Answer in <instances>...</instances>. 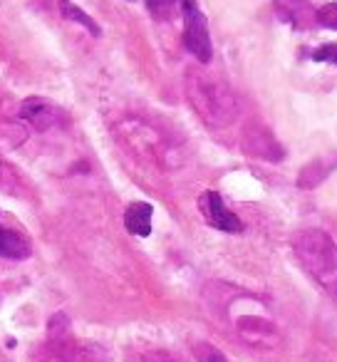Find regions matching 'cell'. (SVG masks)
Returning a JSON list of instances; mask_svg holds the SVG:
<instances>
[{
    "mask_svg": "<svg viewBox=\"0 0 337 362\" xmlns=\"http://www.w3.org/2000/svg\"><path fill=\"white\" fill-rule=\"evenodd\" d=\"M206 296L211 298V308L223 313L231 327L238 332L243 342L251 347H263L271 350L280 342V332H278L276 320L268 313L266 303L258 300L251 293H243L226 283H208Z\"/></svg>",
    "mask_w": 337,
    "mask_h": 362,
    "instance_id": "cell-1",
    "label": "cell"
},
{
    "mask_svg": "<svg viewBox=\"0 0 337 362\" xmlns=\"http://www.w3.org/2000/svg\"><path fill=\"white\" fill-rule=\"evenodd\" d=\"M187 97L196 115L206 122L208 127H223L233 124L238 117V100L233 90L216 75L203 70H191L187 75Z\"/></svg>",
    "mask_w": 337,
    "mask_h": 362,
    "instance_id": "cell-2",
    "label": "cell"
},
{
    "mask_svg": "<svg viewBox=\"0 0 337 362\" xmlns=\"http://www.w3.org/2000/svg\"><path fill=\"white\" fill-rule=\"evenodd\" d=\"M292 251L302 268L337 298V243L320 228H307L292 238Z\"/></svg>",
    "mask_w": 337,
    "mask_h": 362,
    "instance_id": "cell-3",
    "label": "cell"
},
{
    "mask_svg": "<svg viewBox=\"0 0 337 362\" xmlns=\"http://www.w3.org/2000/svg\"><path fill=\"white\" fill-rule=\"evenodd\" d=\"M117 136L139 161L151 166H166V159H169L172 149L156 134L154 127L144 124L139 119H126L122 124H117Z\"/></svg>",
    "mask_w": 337,
    "mask_h": 362,
    "instance_id": "cell-4",
    "label": "cell"
},
{
    "mask_svg": "<svg viewBox=\"0 0 337 362\" xmlns=\"http://www.w3.org/2000/svg\"><path fill=\"white\" fill-rule=\"evenodd\" d=\"M184 13V45L196 57L201 65H208L213 57L211 33H208V21L201 13L196 0H182Z\"/></svg>",
    "mask_w": 337,
    "mask_h": 362,
    "instance_id": "cell-5",
    "label": "cell"
},
{
    "mask_svg": "<svg viewBox=\"0 0 337 362\" xmlns=\"http://www.w3.org/2000/svg\"><path fill=\"white\" fill-rule=\"evenodd\" d=\"M199 211L203 214L208 226H213L216 231H223V233H241L243 231V221L233 211H228L221 194L203 192L201 197H199Z\"/></svg>",
    "mask_w": 337,
    "mask_h": 362,
    "instance_id": "cell-6",
    "label": "cell"
},
{
    "mask_svg": "<svg viewBox=\"0 0 337 362\" xmlns=\"http://www.w3.org/2000/svg\"><path fill=\"white\" fill-rule=\"evenodd\" d=\"M276 13L283 23L292 25L295 30H307L315 28V11L307 0H276Z\"/></svg>",
    "mask_w": 337,
    "mask_h": 362,
    "instance_id": "cell-7",
    "label": "cell"
},
{
    "mask_svg": "<svg viewBox=\"0 0 337 362\" xmlns=\"http://www.w3.org/2000/svg\"><path fill=\"white\" fill-rule=\"evenodd\" d=\"M20 119H25L37 132H45L57 124L60 119V110L45 100H25L20 107Z\"/></svg>",
    "mask_w": 337,
    "mask_h": 362,
    "instance_id": "cell-8",
    "label": "cell"
},
{
    "mask_svg": "<svg viewBox=\"0 0 337 362\" xmlns=\"http://www.w3.org/2000/svg\"><path fill=\"white\" fill-rule=\"evenodd\" d=\"M243 144H246V151L261 156V159H268V161L283 159V146L278 144L276 136H273L268 129H263V127H253L251 132H246Z\"/></svg>",
    "mask_w": 337,
    "mask_h": 362,
    "instance_id": "cell-9",
    "label": "cell"
},
{
    "mask_svg": "<svg viewBox=\"0 0 337 362\" xmlns=\"http://www.w3.org/2000/svg\"><path fill=\"white\" fill-rule=\"evenodd\" d=\"M151 216H154V206L146 202H134L126 206L124 211V226L134 236L146 238L151 233Z\"/></svg>",
    "mask_w": 337,
    "mask_h": 362,
    "instance_id": "cell-10",
    "label": "cell"
},
{
    "mask_svg": "<svg viewBox=\"0 0 337 362\" xmlns=\"http://www.w3.org/2000/svg\"><path fill=\"white\" fill-rule=\"evenodd\" d=\"M337 166V154L332 156H320V159L310 161V164L302 166L300 176H297V187L300 189H315L320 187L322 181L327 179V174H330L332 169Z\"/></svg>",
    "mask_w": 337,
    "mask_h": 362,
    "instance_id": "cell-11",
    "label": "cell"
},
{
    "mask_svg": "<svg viewBox=\"0 0 337 362\" xmlns=\"http://www.w3.org/2000/svg\"><path fill=\"white\" fill-rule=\"evenodd\" d=\"M0 256L3 258H28L30 256V243L18 231H11L0 223Z\"/></svg>",
    "mask_w": 337,
    "mask_h": 362,
    "instance_id": "cell-12",
    "label": "cell"
},
{
    "mask_svg": "<svg viewBox=\"0 0 337 362\" xmlns=\"http://www.w3.org/2000/svg\"><path fill=\"white\" fill-rule=\"evenodd\" d=\"M60 11H62V16L67 18V21H72V23H80L82 28H85L87 33H92L95 37H100V25H97L95 21H92L90 16H87L82 8H77V6H72L70 0H60Z\"/></svg>",
    "mask_w": 337,
    "mask_h": 362,
    "instance_id": "cell-13",
    "label": "cell"
},
{
    "mask_svg": "<svg viewBox=\"0 0 337 362\" xmlns=\"http://www.w3.org/2000/svg\"><path fill=\"white\" fill-rule=\"evenodd\" d=\"M146 8L156 21H172L179 8V0H146Z\"/></svg>",
    "mask_w": 337,
    "mask_h": 362,
    "instance_id": "cell-14",
    "label": "cell"
},
{
    "mask_svg": "<svg viewBox=\"0 0 337 362\" xmlns=\"http://www.w3.org/2000/svg\"><path fill=\"white\" fill-rule=\"evenodd\" d=\"M194 355H196L199 362H228L226 355L218 347H213L211 342H196L194 345Z\"/></svg>",
    "mask_w": 337,
    "mask_h": 362,
    "instance_id": "cell-15",
    "label": "cell"
},
{
    "mask_svg": "<svg viewBox=\"0 0 337 362\" xmlns=\"http://www.w3.org/2000/svg\"><path fill=\"white\" fill-rule=\"evenodd\" d=\"M65 362H105L102 352L97 347H72L70 355L65 357Z\"/></svg>",
    "mask_w": 337,
    "mask_h": 362,
    "instance_id": "cell-16",
    "label": "cell"
},
{
    "mask_svg": "<svg viewBox=\"0 0 337 362\" xmlns=\"http://www.w3.org/2000/svg\"><path fill=\"white\" fill-rule=\"evenodd\" d=\"M315 21L320 28H327V30H337V3H327L320 11L315 13Z\"/></svg>",
    "mask_w": 337,
    "mask_h": 362,
    "instance_id": "cell-17",
    "label": "cell"
},
{
    "mask_svg": "<svg viewBox=\"0 0 337 362\" xmlns=\"http://www.w3.org/2000/svg\"><path fill=\"white\" fill-rule=\"evenodd\" d=\"M312 60L315 62H332V65H337V42L320 45L315 52H312Z\"/></svg>",
    "mask_w": 337,
    "mask_h": 362,
    "instance_id": "cell-18",
    "label": "cell"
},
{
    "mask_svg": "<svg viewBox=\"0 0 337 362\" xmlns=\"http://www.w3.org/2000/svg\"><path fill=\"white\" fill-rule=\"evenodd\" d=\"M60 332H67V315L65 313H57L50 320V337H60Z\"/></svg>",
    "mask_w": 337,
    "mask_h": 362,
    "instance_id": "cell-19",
    "label": "cell"
},
{
    "mask_svg": "<svg viewBox=\"0 0 337 362\" xmlns=\"http://www.w3.org/2000/svg\"><path fill=\"white\" fill-rule=\"evenodd\" d=\"M144 362H179V360L172 355H166V352H151V355L144 357Z\"/></svg>",
    "mask_w": 337,
    "mask_h": 362,
    "instance_id": "cell-20",
    "label": "cell"
}]
</instances>
